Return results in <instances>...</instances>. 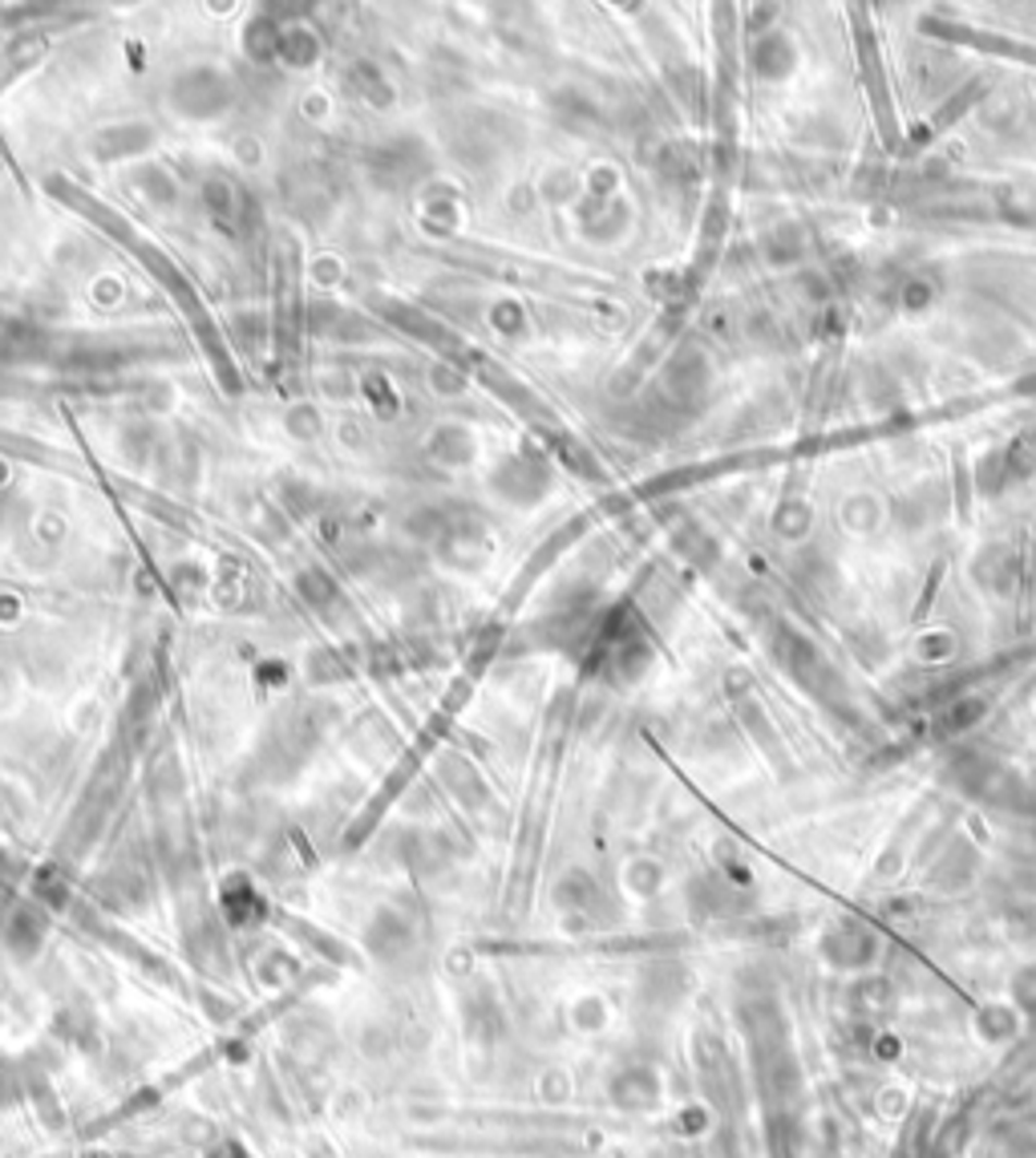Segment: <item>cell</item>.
Instances as JSON below:
<instances>
[{"mask_svg":"<svg viewBox=\"0 0 1036 1158\" xmlns=\"http://www.w3.org/2000/svg\"><path fill=\"white\" fill-rule=\"evenodd\" d=\"M300 592L308 596V604H332V596H337V584H332V575L325 572H304L300 575Z\"/></svg>","mask_w":1036,"mask_h":1158,"instance_id":"obj_8","label":"cell"},{"mask_svg":"<svg viewBox=\"0 0 1036 1158\" xmlns=\"http://www.w3.org/2000/svg\"><path fill=\"white\" fill-rule=\"evenodd\" d=\"M138 183H143V195H146V199L162 203V207H171V203H174V186H171V179H167V174H162V171H155V167H150V171H146L143 179H138Z\"/></svg>","mask_w":1036,"mask_h":1158,"instance_id":"obj_9","label":"cell"},{"mask_svg":"<svg viewBox=\"0 0 1036 1158\" xmlns=\"http://www.w3.org/2000/svg\"><path fill=\"white\" fill-rule=\"evenodd\" d=\"M429 454L438 458V462H446V466H466L470 458H474V434L462 426H441L434 429V438H429Z\"/></svg>","mask_w":1036,"mask_h":1158,"instance_id":"obj_4","label":"cell"},{"mask_svg":"<svg viewBox=\"0 0 1036 1158\" xmlns=\"http://www.w3.org/2000/svg\"><path fill=\"white\" fill-rule=\"evenodd\" d=\"M231 82L211 65H195L174 77L171 86V106L191 122H207V118H219L231 106Z\"/></svg>","mask_w":1036,"mask_h":1158,"instance_id":"obj_1","label":"cell"},{"mask_svg":"<svg viewBox=\"0 0 1036 1158\" xmlns=\"http://www.w3.org/2000/svg\"><path fill=\"white\" fill-rule=\"evenodd\" d=\"M353 82H356V94H361V98H369V101H377V106H385V101L393 98V94H389V86H385L381 70H377V65H369V61H365V65H356Z\"/></svg>","mask_w":1036,"mask_h":1158,"instance_id":"obj_7","label":"cell"},{"mask_svg":"<svg viewBox=\"0 0 1036 1158\" xmlns=\"http://www.w3.org/2000/svg\"><path fill=\"white\" fill-rule=\"evenodd\" d=\"M429 171V155L417 138H389V143L373 146L369 174L381 186H410L413 179H422Z\"/></svg>","mask_w":1036,"mask_h":1158,"instance_id":"obj_3","label":"cell"},{"mask_svg":"<svg viewBox=\"0 0 1036 1158\" xmlns=\"http://www.w3.org/2000/svg\"><path fill=\"white\" fill-rule=\"evenodd\" d=\"M316 37L304 25H292V29H280V58L292 61V65H308L316 61Z\"/></svg>","mask_w":1036,"mask_h":1158,"instance_id":"obj_6","label":"cell"},{"mask_svg":"<svg viewBox=\"0 0 1036 1158\" xmlns=\"http://www.w3.org/2000/svg\"><path fill=\"white\" fill-rule=\"evenodd\" d=\"M284 199H288V207H292L296 215H304V219H325V215L337 207L341 191H337V179H332L325 167L304 162V167H296V171L284 179Z\"/></svg>","mask_w":1036,"mask_h":1158,"instance_id":"obj_2","label":"cell"},{"mask_svg":"<svg viewBox=\"0 0 1036 1158\" xmlns=\"http://www.w3.org/2000/svg\"><path fill=\"white\" fill-rule=\"evenodd\" d=\"M98 146H101L98 155H106V158L138 155V150H146V146H150V130H143V126H118V130H110V134H106V138H101Z\"/></svg>","mask_w":1036,"mask_h":1158,"instance_id":"obj_5","label":"cell"}]
</instances>
